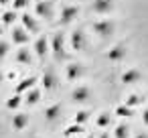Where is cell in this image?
<instances>
[{"label": "cell", "mask_w": 148, "mask_h": 138, "mask_svg": "<svg viewBox=\"0 0 148 138\" xmlns=\"http://www.w3.org/2000/svg\"><path fill=\"white\" fill-rule=\"evenodd\" d=\"M91 29H93V33L99 35V37H110V35L116 33V23L110 21V19H99V21L93 23Z\"/></svg>", "instance_id": "1"}, {"label": "cell", "mask_w": 148, "mask_h": 138, "mask_svg": "<svg viewBox=\"0 0 148 138\" xmlns=\"http://www.w3.org/2000/svg\"><path fill=\"white\" fill-rule=\"evenodd\" d=\"M51 51H53L55 61H63L65 59V37L61 33H55L51 37Z\"/></svg>", "instance_id": "2"}, {"label": "cell", "mask_w": 148, "mask_h": 138, "mask_svg": "<svg viewBox=\"0 0 148 138\" xmlns=\"http://www.w3.org/2000/svg\"><path fill=\"white\" fill-rule=\"evenodd\" d=\"M116 10V0H93L91 2V12L95 14H112Z\"/></svg>", "instance_id": "3"}, {"label": "cell", "mask_w": 148, "mask_h": 138, "mask_svg": "<svg viewBox=\"0 0 148 138\" xmlns=\"http://www.w3.org/2000/svg\"><path fill=\"white\" fill-rule=\"evenodd\" d=\"M85 75V67L83 63H69L65 67V79L67 81H79Z\"/></svg>", "instance_id": "4"}, {"label": "cell", "mask_w": 148, "mask_h": 138, "mask_svg": "<svg viewBox=\"0 0 148 138\" xmlns=\"http://www.w3.org/2000/svg\"><path fill=\"white\" fill-rule=\"evenodd\" d=\"M49 49H51V41H49V37H45V35H41V37L33 43V51H35V55H37L39 59H45L47 53H49Z\"/></svg>", "instance_id": "5"}, {"label": "cell", "mask_w": 148, "mask_h": 138, "mask_svg": "<svg viewBox=\"0 0 148 138\" xmlns=\"http://www.w3.org/2000/svg\"><path fill=\"white\" fill-rule=\"evenodd\" d=\"M142 71L140 69H136V67H130V69H126L122 75H120V81L124 83V85H134V83H140L142 81Z\"/></svg>", "instance_id": "6"}, {"label": "cell", "mask_w": 148, "mask_h": 138, "mask_svg": "<svg viewBox=\"0 0 148 138\" xmlns=\"http://www.w3.org/2000/svg\"><path fill=\"white\" fill-rule=\"evenodd\" d=\"M35 14L39 19H51L53 16V2H49V0H37L35 2Z\"/></svg>", "instance_id": "7"}, {"label": "cell", "mask_w": 148, "mask_h": 138, "mask_svg": "<svg viewBox=\"0 0 148 138\" xmlns=\"http://www.w3.org/2000/svg\"><path fill=\"white\" fill-rule=\"evenodd\" d=\"M69 43H71V49H73V51H83V47H85V33H83L81 29L71 31Z\"/></svg>", "instance_id": "8"}, {"label": "cell", "mask_w": 148, "mask_h": 138, "mask_svg": "<svg viewBox=\"0 0 148 138\" xmlns=\"http://www.w3.org/2000/svg\"><path fill=\"white\" fill-rule=\"evenodd\" d=\"M39 83L43 85V89H45V91H53V89L57 87V77H55V71H53V69H47V71L41 75Z\"/></svg>", "instance_id": "9"}, {"label": "cell", "mask_w": 148, "mask_h": 138, "mask_svg": "<svg viewBox=\"0 0 148 138\" xmlns=\"http://www.w3.org/2000/svg\"><path fill=\"white\" fill-rule=\"evenodd\" d=\"M89 95H91V89H89L87 85H77V87L71 91V102H75V104H83V102L89 100Z\"/></svg>", "instance_id": "10"}, {"label": "cell", "mask_w": 148, "mask_h": 138, "mask_svg": "<svg viewBox=\"0 0 148 138\" xmlns=\"http://www.w3.org/2000/svg\"><path fill=\"white\" fill-rule=\"evenodd\" d=\"M126 55H128V51H126V47H124V45H114V47H110V51L106 53V57H108L110 61H114V63L124 61V59H126Z\"/></svg>", "instance_id": "11"}, {"label": "cell", "mask_w": 148, "mask_h": 138, "mask_svg": "<svg viewBox=\"0 0 148 138\" xmlns=\"http://www.w3.org/2000/svg\"><path fill=\"white\" fill-rule=\"evenodd\" d=\"M79 16V8L77 6H63L61 10V25H69Z\"/></svg>", "instance_id": "12"}, {"label": "cell", "mask_w": 148, "mask_h": 138, "mask_svg": "<svg viewBox=\"0 0 148 138\" xmlns=\"http://www.w3.org/2000/svg\"><path fill=\"white\" fill-rule=\"evenodd\" d=\"M21 23H23V27H25L29 33H37V31H39L37 19H35L33 14H29V12H23V14H21Z\"/></svg>", "instance_id": "13"}, {"label": "cell", "mask_w": 148, "mask_h": 138, "mask_svg": "<svg viewBox=\"0 0 148 138\" xmlns=\"http://www.w3.org/2000/svg\"><path fill=\"white\" fill-rule=\"evenodd\" d=\"M27 126H29V114L16 112V114L12 116V128H14L16 132H21V130H25Z\"/></svg>", "instance_id": "14"}, {"label": "cell", "mask_w": 148, "mask_h": 138, "mask_svg": "<svg viewBox=\"0 0 148 138\" xmlns=\"http://www.w3.org/2000/svg\"><path fill=\"white\" fill-rule=\"evenodd\" d=\"M37 83H39V77H35V75H33V77H25V79L14 87V93H25V91L33 89Z\"/></svg>", "instance_id": "15"}, {"label": "cell", "mask_w": 148, "mask_h": 138, "mask_svg": "<svg viewBox=\"0 0 148 138\" xmlns=\"http://www.w3.org/2000/svg\"><path fill=\"white\" fill-rule=\"evenodd\" d=\"M14 61H16V63H21V65H31V63H33V53H31L27 47H21V49L16 51Z\"/></svg>", "instance_id": "16"}, {"label": "cell", "mask_w": 148, "mask_h": 138, "mask_svg": "<svg viewBox=\"0 0 148 138\" xmlns=\"http://www.w3.org/2000/svg\"><path fill=\"white\" fill-rule=\"evenodd\" d=\"M61 112H63V106H61V104H51V106L45 110V120H47V122H55V120L61 116Z\"/></svg>", "instance_id": "17"}, {"label": "cell", "mask_w": 148, "mask_h": 138, "mask_svg": "<svg viewBox=\"0 0 148 138\" xmlns=\"http://www.w3.org/2000/svg\"><path fill=\"white\" fill-rule=\"evenodd\" d=\"M29 31L23 27V29H14L12 31V43L14 45H27L29 43V35H27Z\"/></svg>", "instance_id": "18"}, {"label": "cell", "mask_w": 148, "mask_h": 138, "mask_svg": "<svg viewBox=\"0 0 148 138\" xmlns=\"http://www.w3.org/2000/svg\"><path fill=\"white\" fill-rule=\"evenodd\" d=\"M114 116H120V118H132L134 116V108L128 106V104H122L114 110Z\"/></svg>", "instance_id": "19"}, {"label": "cell", "mask_w": 148, "mask_h": 138, "mask_svg": "<svg viewBox=\"0 0 148 138\" xmlns=\"http://www.w3.org/2000/svg\"><path fill=\"white\" fill-rule=\"evenodd\" d=\"M41 100V89H37V87H33V89H29L27 91V97H25V104H29V106H33V104H37Z\"/></svg>", "instance_id": "20"}, {"label": "cell", "mask_w": 148, "mask_h": 138, "mask_svg": "<svg viewBox=\"0 0 148 138\" xmlns=\"http://www.w3.org/2000/svg\"><path fill=\"white\" fill-rule=\"evenodd\" d=\"M110 124H112V114L110 112H101L97 116V120H95V126L97 128H108Z\"/></svg>", "instance_id": "21"}, {"label": "cell", "mask_w": 148, "mask_h": 138, "mask_svg": "<svg viewBox=\"0 0 148 138\" xmlns=\"http://www.w3.org/2000/svg\"><path fill=\"white\" fill-rule=\"evenodd\" d=\"M114 138H130V126L128 124H118L114 128Z\"/></svg>", "instance_id": "22"}, {"label": "cell", "mask_w": 148, "mask_h": 138, "mask_svg": "<svg viewBox=\"0 0 148 138\" xmlns=\"http://www.w3.org/2000/svg\"><path fill=\"white\" fill-rule=\"evenodd\" d=\"M79 132H83V124H77V122H73L71 126H67V128L63 130V136L71 138V136H75V134H79Z\"/></svg>", "instance_id": "23"}, {"label": "cell", "mask_w": 148, "mask_h": 138, "mask_svg": "<svg viewBox=\"0 0 148 138\" xmlns=\"http://www.w3.org/2000/svg\"><path fill=\"white\" fill-rule=\"evenodd\" d=\"M21 104H23L21 93H14V95H10V97L6 100V108H8V110H18V108H21Z\"/></svg>", "instance_id": "24"}, {"label": "cell", "mask_w": 148, "mask_h": 138, "mask_svg": "<svg viewBox=\"0 0 148 138\" xmlns=\"http://www.w3.org/2000/svg\"><path fill=\"white\" fill-rule=\"evenodd\" d=\"M0 19H2V25H6V27H8V25H12V23L18 19V14H16V10L12 8V10H6V12H4L2 16H0Z\"/></svg>", "instance_id": "25"}, {"label": "cell", "mask_w": 148, "mask_h": 138, "mask_svg": "<svg viewBox=\"0 0 148 138\" xmlns=\"http://www.w3.org/2000/svg\"><path fill=\"white\" fill-rule=\"evenodd\" d=\"M89 120V112L87 110H79L75 116H73V122H77V124H85Z\"/></svg>", "instance_id": "26"}, {"label": "cell", "mask_w": 148, "mask_h": 138, "mask_svg": "<svg viewBox=\"0 0 148 138\" xmlns=\"http://www.w3.org/2000/svg\"><path fill=\"white\" fill-rule=\"evenodd\" d=\"M140 102H142V100H140V95H138V93H130V95L124 100V104H128V106H132V108H134V106H138Z\"/></svg>", "instance_id": "27"}, {"label": "cell", "mask_w": 148, "mask_h": 138, "mask_svg": "<svg viewBox=\"0 0 148 138\" xmlns=\"http://www.w3.org/2000/svg\"><path fill=\"white\" fill-rule=\"evenodd\" d=\"M29 2H31V0H12V8L14 10H23V8L29 6Z\"/></svg>", "instance_id": "28"}, {"label": "cell", "mask_w": 148, "mask_h": 138, "mask_svg": "<svg viewBox=\"0 0 148 138\" xmlns=\"http://www.w3.org/2000/svg\"><path fill=\"white\" fill-rule=\"evenodd\" d=\"M8 49H10V45L6 41H0V59H4L8 55Z\"/></svg>", "instance_id": "29"}, {"label": "cell", "mask_w": 148, "mask_h": 138, "mask_svg": "<svg viewBox=\"0 0 148 138\" xmlns=\"http://www.w3.org/2000/svg\"><path fill=\"white\" fill-rule=\"evenodd\" d=\"M142 124H144V126H148V108L142 112Z\"/></svg>", "instance_id": "30"}, {"label": "cell", "mask_w": 148, "mask_h": 138, "mask_svg": "<svg viewBox=\"0 0 148 138\" xmlns=\"http://www.w3.org/2000/svg\"><path fill=\"white\" fill-rule=\"evenodd\" d=\"M134 138H148V134H146V132H138Z\"/></svg>", "instance_id": "31"}, {"label": "cell", "mask_w": 148, "mask_h": 138, "mask_svg": "<svg viewBox=\"0 0 148 138\" xmlns=\"http://www.w3.org/2000/svg\"><path fill=\"white\" fill-rule=\"evenodd\" d=\"M2 83H4V73L0 71V85H2Z\"/></svg>", "instance_id": "32"}, {"label": "cell", "mask_w": 148, "mask_h": 138, "mask_svg": "<svg viewBox=\"0 0 148 138\" xmlns=\"http://www.w3.org/2000/svg\"><path fill=\"white\" fill-rule=\"evenodd\" d=\"M99 138H110V134H108V132H101V134H99Z\"/></svg>", "instance_id": "33"}, {"label": "cell", "mask_w": 148, "mask_h": 138, "mask_svg": "<svg viewBox=\"0 0 148 138\" xmlns=\"http://www.w3.org/2000/svg\"><path fill=\"white\" fill-rule=\"evenodd\" d=\"M4 2H6V0H0V4H4Z\"/></svg>", "instance_id": "34"}, {"label": "cell", "mask_w": 148, "mask_h": 138, "mask_svg": "<svg viewBox=\"0 0 148 138\" xmlns=\"http://www.w3.org/2000/svg\"><path fill=\"white\" fill-rule=\"evenodd\" d=\"M0 33H2V25H0Z\"/></svg>", "instance_id": "35"}, {"label": "cell", "mask_w": 148, "mask_h": 138, "mask_svg": "<svg viewBox=\"0 0 148 138\" xmlns=\"http://www.w3.org/2000/svg\"><path fill=\"white\" fill-rule=\"evenodd\" d=\"M87 138H95V136H87Z\"/></svg>", "instance_id": "36"}]
</instances>
